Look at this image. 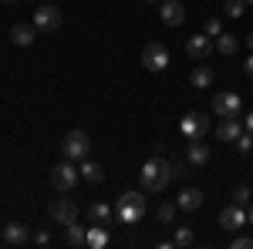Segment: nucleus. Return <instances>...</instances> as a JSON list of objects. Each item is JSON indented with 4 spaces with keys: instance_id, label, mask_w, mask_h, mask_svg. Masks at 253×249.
<instances>
[{
    "instance_id": "f03ea898",
    "label": "nucleus",
    "mask_w": 253,
    "mask_h": 249,
    "mask_svg": "<svg viewBox=\"0 0 253 249\" xmlns=\"http://www.w3.org/2000/svg\"><path fill=\"white\" fill-rule=\"evenodd\" d=\"M115 215H118L122 226H138L142 215H145V189L142 192H125V195L118 199Z\"/></svg>"
},
{
    "instance_id": "72a5a7b5",
    "label": "nucleus",
    "mask_w": 253,
    "mask_h": 249,
    "mask_svg": "<svg viewBox=\"0 0 253 249\" xmlns=\"http://www.w3.org/2000/svg\"><path fill=\"white\" fill-rule=\"evenodd\" d=\"M247 219H250V226H253V206H250V209H247Z\"/></svg>"
},
{
    "instance_id": "2eb2a0df",
    "label": "nucleus",
    "mask_w": 253,
    "mask_h": 249,
    "mask_svg": "<svg viewBox=\"0 0 253 249\" xmlns=\"http://www.w3.org/2000/svg\"><path fill=\"white\" fill-rule=\"evenodd\" d=\"M240 132H243L240 118H219V125H216V138H219V142H236Z\"/></svg>"
},
{
    "instance_id": "4468645a",
    "label": "nucleus",
    "mask_w": 253,
    "mask_h": 249,
    "mask_svg": "<svg viewBox=\"0 0 253 249\" xmlns=\"http://www.w3.org/2000/svg\"><path fill=\"white\" fill-rule=\"evenodd\" d=\"M34 40H38V27H34V24H14V27H10V44L31 47Z\"/></svg>"
},
{
    "instance_id": "a211bd4d",
    "label": "nucleus",
    "mask_w": 253,
    "mask_h": 249,
    "mask_svg": "<svg viewBox=\"0 0 253 249\" xmlns=\"http://www.w3.org/2000/svg\"><path fill=\"white\" fill-rule=\"evenodd\" d=\"M112 215H115V212L108 209L105 202H91V206H88V222H95V226H108Z\"/></svg>"
},
{
    "instance_id": "ddd939ff",
    "label": "nucleus",
    "mask_w": 253,
    "mask_h": 249,
    "mask_svg": "<svg viewBox=\"0 0 253 249\" xmlns=\"http://www.w3.org/2000/svg\"><path fill=\"white\" fill-rule=\"evenodd\" d=\"M3 243L7 246H27L31 243V229L24 222H7L3 226Z\"/></svg>"
},
{
    "instance_id": "f8f14e48",
    "label": "nucleus",
    "mask_w": 253,
    "mask_h": 249,
    "mask_svg": "<svg viewBox=\"0 0 253 249\" xmlns=\"http://www.w3.org/2000/svg\"><path fill=\"white\" fill-rule=\"evenodd\" d=\"M159 17H162V24H169V27H179L186 20V7L179 0H162L159 3Z\"/></svg>"
},
{
    "instance_id": "39448f33",
    "label": "nucleus",
    "mask_w": 253,
    "mask_h": 249,
    "mask_svg": "<svg viewBox=\"0 0 253 249\" xmlns=\"http://www.w3.org/2000/svg\"><path fill=\"white\" fill-rule=\"evenodd\" d=\"M78 178H81V172L71 165V162H68V158H64L61 165H54V169H51V185H54L58 192H71L75 185H78Z\"/></svg>"
},
{
    "instance_id": "dca6fc26",
    "label": "nucleus",
    "mask_w": 253,
    "mask_h": 249,
    "mask_svg": "<svg viewBox=\"0 0 253 249\" xmlns=\"http://www.w3.org/2000/svg\"><path fill=\"white\" fill-rule=\"evenodd\" d=\"M175 206H179V209H186V212H196L199 206H203V192L193 189V185H189V189H182V192H179V199H175Z\"/></svg>"
},
{
    "instance_id": "393cba45",
    "label": "nucleus",
    "mask_w": 253,
    "mask_h": 249,
    "mask_svg": "<svg viewBox=\"0 0 253 249\" xmlns=\"http://www.w3.org/2000/svg\"><path fill=\"white\" fill-rule=\"evenodd\" d=\"M175 209H179V206H169V202H162V206L156 209V219H159V222H172V219H175Z\"/></svg>"
},
{
    "instance_id": "e433bc0d",
    "label": "nucleus",
    "mask_w": 253,
    "mask_h": 249,
    "mask_svg": "<svg viewBox=\"0 0 253 249\" xmlns=\"http://www.w3.org/2000/svg\"><path fill=\"white\" fill-rule=\"evenodd\" d=\"M3 3H14V0H3Z\"/></svg>"
},
{
    "instance_id": "9d476101",
    "label": "nucleus",
    "mask_w": 253,
    "mask_h": 249,
    "mask_svg": "<svg viewBox=\"0 0 253 249\" xmlns=\"http://www.w3.org/2000/svg\"><path fill=\"white\" fill-rule=\"evenodd\" d=\"M247 222H250V219H247V209H243V206H236V202H233V206H226V209L219 212V226H223L226 232L243 229Z\"/></svg>"
},
{
    "instance_id": "f257e3e1",
    "label": "nucleus",
    "mask_w": 253,
    "mask_h": 249,
    "mask_svg": "<svg viewBox=\"0 0 253 249\" xmlns=\"http://www.w3.org/2000/svg\"><path fill=\"white\" fill-rule=\"evenodd\" d=\"M138 178H142V189L145 192H166V185L175 178L172 175V162L162 158V155H156V158H149V162L142 165Z\"/></svg>"
},
{
    "instance_id": "f704fd0d",
    "label": "nucleus",
    "mask_w": 253,
    "mask_h": 249,
    "mask_svg": "<svg viewBox=\"0 0 253 249\" xmlns=\"http://www.w3.org/2000/svg\"><path fill=\"white\" fill-rule=\"evenodd\" d=\"M247 44H250V51H253V34H250V37H247Z\"/></svg>"
},
{
    "instance_id": "7c9ffc66",
    "label": "nucleus",
    "mask_w": 253,
    "mask_h": 249,
    "mask_svg": "<svg viewBox=\"0 0 253 249\" xmlns=\"http://www.w3.org/2000/svg\"><path fill=\"white\" fill-rule=\"evenodd\" d=\"M31 243H38V246H47V243H51V232H47V229H41L38 236H31Z\"/></svg>"
},
{
    "instance_id": "cd10ccee",
    "label": "nucleus",
    "mask_w": 253,
    "mask_h": 249,
    "mask_svg": "<svg viewBox=\"0 0 253 249\" xmlns=\"http://www.w3.org/2000/svg\"><path fill=\"white\" fill-rule=\"evenodd\" d=\"M233 202L236 206H247V202H250V189H247V185H236L233 189Z\"/></svg>"
},
{
    "instance_id": "c85d7f7f",
    "label": "nucleus",
    "mask_w": 253,
    "mask_h": 249,
    "mask_svg": "<svg viewBox=\"0 0 253 249\" xmlns=\"http://www.w3.org/2000/svg\"><path fill=\"white\" fill-rule=\"evenodd\" d=\"M206 34H210V37H219V34H223V24H219V17H210V20H206Z\"/></svg>"
},
{
    "instance_id": "7ed1b4c3",
    "label": "nucleus",
    "mask_w": 253,
    "mask_h": 249,
    "mask_svg": "<svg viewBox=\"0 0 253 249\" xmlns=\"http://www.w3.org/2000/svg\"><path fill=\"white\" fill-rule=\"evenodd\" d=\"M61 148H64V158H75V162H84L88 155H91V138L75 128V132L64 135V142H61Z\"/></svg>"
},
{
    "instance_id": "aec40b11",
    "label": "nucleus",
    "mask_w": 253,
    "mask_h": 249,
    "mask_svg": "<svg viewBox=\"0 0 253 249\" xmlns=\"http://www.w3.org/2000/svg\"><path fill=\"white\" fill-rule=\"evenodd\" d=\"M81 178H88V182H101V178H105V169H101V165H98V162H91V158H84V162H81Z\"/></svg>"
},
{
    "instance_id": "412c9836",
    "label": "nucleus",
    "mask_w": 253,
    "mask_h": 249,
    "mask_svg": "<svg viewBox=\"0 0 253 249\" xmlns=\"http://www.w3.org/2000/svg\"><path fill=\"white\" fill-rule=\"evenodd\" d=\"M68 232V246H88V229L78 226V222H71V226H64Z\"/></svg>"
},
{
    "instance_id": "c9c22d12",
    "label": "nucleus",
    "mask_w": 253,
    "mask_h": 249,
    "mask_svg": "<svg viewBox=\"0 0 253 249\" xmlns=\"http://www.w3.org/2000/svg\"><path fill=\"white\" fill-rule=\"evenodd\" d=\"M149 3H162V0H149Z\"/></svg>"
},
{
    "instance_id": "473e14b6",
    "label": "nucleus",
    "mask_w": 253,
    "mask_h": 249,
    "mask_svg": "<svg viewBox=\"0 0 253 249\" xmlns=\"http://www.w3.org/2000/svg\"><path fill=\"white\" fill-rule=\"evenodd\" d=\"M243 128H247V132H253V111L247 115V121H243Z\"/></svg>"
},
{
    "instance_id": "1a4fd4ad",
    "label": "nucleus",
    "mask_w": 253,
    "mask_h": 249,
    "mask_svg": "<svg viewBox=\"0 0 253 249\" xmlns=\"http://www.w3.org/2000/svg\"><path fill=\"white\" fill-rule=\"evenodd\" d=\"M51 222H58V226H71V222H78V206L71 202V199H58V202H51Z\"/></svg>"
},
{
    "instance_id": "a878e982",
    "label": "nucleus",
    "mask_w": 253,
    "mask_h": 249,
    "mask_svg": "<svg viewBox=\"0 0 253 249\" xmlns=\"http://www.w3.org/2000/svg\"><path fill=\"white\" fill-rule=\"evenodd\" d=\"M250 148H253V132H240V135H236V152L247 155Z\"/></svg>"
},
{
    "instance_id": "423d86ee",
    "label": "nucleus",
    "mask_w": 253,
    "mask_h": 249,
    "mask_svg": "<svg viewBox=\"0 0 253 249\" xmlns=\"http://www.w3.org/2000/svg\"><path fill=\"white\" fill-rule=\"evenodd\" d=\"M213 111L219 118H240L243 101H240V95H233V91H219V95L213 98Z\"/></svg>"
},
{
    "instance_id": "5701e85b",
    "label": "nucleus",
    "mask_w": 253,
    "mask_h": 249,
    "mask_svg": "<svg viewBox=\"0 0 253 249\" xmlns=\"http://www.w3.org/2000/svg\"><path fill=\"white\" fill-rule=\"evenodd\" d=\"M172 246H179V249L196 246V232L189 229V226H179V229H175V236H172Z\"/></svg>"
},
{
    "instance_id": "f3484780",
    "label": "nucleus",
    "mask_w": 253,
    "mask_h": 249,
    "mask_svg": "<svg viewBox=\"0 0 253 249\" xmlns=\"http://www.w3.org/2000/svg\"><path fill=\"white\" fill-rule=\"evenodd\" d=\"M186 158H189L193 165H206V162H210V148L203 145V138H189V145H186Z\"/></svg>"
},
{
    "instance_id": "9b49d317",
    "label": "nucleus",
    "mask_w": 253,
    "mask_h": 249,
    "mask_svg": "<svg viewBox=\"0 0 253 249\" xmlns=\"http://www.w3.org/2000/svg\"><path fill=\"white\" fill-rule=\"evenodd\" d=\"M34 27H38V31H47V34L58 31V27H61V10H58V7H51V3L38 7V10H34Z\"/></svg>"
},
{
    "instance_id": "c756f323",
    "label": "nucleus",
    "mask_w": 253,
    "mask_h": 249,
    "mask_svg": "<svg viewBox=\"0 0 253 249\" xmlns=\"http://www.w3.org/2000/svg\"><path fill=\"white\" fill-rule=\"evenodd\" d=\"M233 249H253V236H236Z\"/></svg>"
},
{
    "instance_id": "b1692460",
    "label": "nucleus",
    "mask_w": 253,
    "mask_h": 249,
    "mask_svg": "<svg viewBox=\"0 0 253 249\" xmlns=\"http://www.w3.org/2000/svg\"><path fill=\"white\" fill-rule=\"evenodd\" d=\"M236 44H240V40H236L233 34H219V37H216V51L230 58V54H233V51H236Z\"/></svg>"
},
{
    "instance_id": "2f4dec72",
    "label": "nucleus",
    "mask_w": 253,
    "mask_h": 249,
    "mask_svg": "<svg viewBox=\"0 0 253 249\" xmlns=\"http://www.w3.org/2000/svg\"><path fill=\"white\" fill-rule=\"evenodd\" d=\"M243 71H247V77H253V54L247 58V64H243Z\"/></svg>"
},
{
    "instance_id": "0eeeda50",
    "label": "nucleus",
    "mask_w": 253,
    "mask_h": 249,
    "mask_svg": "<svg viewBox=\"0 0 253 249\" xmlns=\"http://www.w3.org/2000/svg\"><path fill=\"white\" fill-rule=\"evenodd\" d=\"M213 51H216V40L210 37L206 31H203V34H193V37L186 40V54H189L193 61H206Z\"/></svg>"
},
{
    "instance_id": "4c0bfd02",
    "label": "nucleus",
    "mask_w": 253,
    "mask_h": 249,
    "mask_svg": "<svg viewBox=\"0 0 253 249\" xmlns=\"http://www.w3.org/2000/svg\"><path fill=\"white\" fill-rule=\"evenodd\" d=\"M247 3H253V0H247Z\"/></svg>"
},
{
    "instance_id": "6ab92c4d",
    "label": "nucleus",
    "mask_w": 253,
    "mask_h": 249,
    "mask_svg": "<svg viewBox=\"0 0 253 249\" xmlns=\"http://www.w3.org/2000/svg\"><path fill=\"white\" fill-rule=\"evenodd\" d=\"M189 81H193V88H199V91H203V88H210V84H213V68H206V64L199 61V68L189 74Z\"/></svg>"
},
{
    "instance_id": "20e7f679",
    "label": "nucleus",
    "mask_w": 253,
    "mask_h": 249,
    "mask_svg": "<svg viewBox=\"0 0 253 249\" xmlns=\"http://www.w3.org/2000/svg\"><path fill=\"white\" fill-rule=\"evenodd\" d=\"M142 64H145V71H166L169 68V47L162 40H149L142 47Z\"/></svg>"
},
{
    "instance_id": "bb28decb",
    "label": "nucleus",
    "mask_w": 253,
    "mask_h": 249,
    "mask_svg": "<svg viewBox=\"0 0 253 249\" xmlns=\"http://www.w3.org/2000/svg\"><path fill=\"white\" fill-rule=\"evenodd\" d=\"M247 0H226V17H243Z\"/></svg>"
},
{
    "instance_id": "4be33fe9",
    "label": "nucleus",
    "mask_w": 253,
    "mask_h": 249,
    "mask_svg": "<svg viewBox=\"0 0 253 249\" xmlns=\"http://www.w3.org/2000/svg\"><path fill=\"white\" fill-rule=\"evenodd\" d=\"M88 246L91 249L108 246V226H95V222H91V229H88Z\"/></svg>"
},
{
    "instance_id": "6e6552de",
    "label": "nucleus",
    "mask_w": 253,
    "mask_h": 249,
    "mask_svg": "<svg viewBox=\"0 0 253 249\" xmlns=\"http://www.w3.org/2000/svg\"><path fill=\"white\" fill-rule=\"evenodd\" d=\"M179 132L186 135V142L189 138H203V135L210 132V118L199 115V111H189V115H182V121H179Z\"/></svg>"
}]
</instances>
